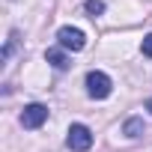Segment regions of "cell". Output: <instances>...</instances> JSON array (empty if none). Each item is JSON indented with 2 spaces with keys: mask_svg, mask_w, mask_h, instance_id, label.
Instances as JSON below:
<instances>
[{
  "mask_svg": "<svg viewBox=\"0 0 152 152\" xmlns=\"http://www.w3.org/2000/svg\"><path fill=\"white\" fill-rule=\"evenodd\" d=\"M66 146H69L72 152H87V149L93 146V131H90L84 122H75V125H69Z\"/></svg>",
  "mask_w": 152,
  "mask_h": 152,
  "instance_id": "6da1fadb",
  "label": "cell"
},
{
  "mask_svg": "<svg viewBox=\"0 0 152 152\" xmlns=\"http://www.w3.org/2000/svg\"><path fill=\"white\" fill-rule=\"evenodd\" d=\"M57 39H60V48L63 51H84V45H87V36L78 27H60L57 30Z\"/></svg>",
  "mask_w": 152,
  "mask_h": 152,
  "instance_id": "7a4b0ae2",
  "label": "cell"
},
{
  "mask_svg": "<svg viewBox=\"0 0 152 152\" xmlns=\"http://www.w3.org/2000/svg\"><path fill=\"white\" fill-rule=\"evenodd\" d=\"M110 90H113V84H110V78H107L104 72H90L87 75V93L93 99H107Z\"/></svg>",
  "mask_w": 152,
  "mask_h": 152,
  "instance_id": "3957f363",
  "label": "cell"
},
{
  "mask_svg": "<svg viewBox=\"0 0 152 152\" xmlns=\"http://www.w3.org/2000/svg\"><path fill=\"white\" fill-rule=\"evenodd\" d=\"M45 119H48V107L39 104V102H33L21 110V125L24 128H39V125H45Z\"/></svg>",
  "mask_w": 152,
  "mask_h": 152,
  "instance_id": "277c9868",
  "label": "cell"
},
{
  "mask_svg": "<svg viewBox=\"0 0 152 152\" xmlns=\"http://www.w3.org/2000/svg\"><path fill=\"white\" fill-rule=\"evenodd\" d=\"M45 60H48L54 69H60V72H63V69H69V57H66V51H63V48H48V51H45Z\"/></svg>",
  "mask_w": 152,
  "mask_h": 152,
  "instance_id": "5b68a950",
  "label": "cell"
},
{
  "mask_svg": "<svg viewBox=\"0 0 152 152\" xmlns=\"http://www.w3.org/2000/svg\"><path fill=\"white\" fill-rule=\"evenodd\" d=\"M122 134H125V137H140V134H143V119H140V116H128V119L122 122Z\"/></svg>",
  "mask_w": 152,
  "mask_h": 152,
  "instance_id": "8992f818",
  "label": "cell"
},
{
  "mask_svg": "<svg viewBox=\"0 0 152 152\" xmlns=\"http://www.w3.org/2000/svg\"><path fill=\"white\" fill-rule=\"evenodd\" d=\"M84 9H87V15H90V18H99V15L104 12V3H102V0H87Z\"/></svg>",
  "mask_w": 152,
  "mask_h": 152,
  "instance_id": "52a82bcc",
  "label": "cell"
},
{
  "mask_svg": "<svg viewBox=\"0 0 152 152\" xmlns=\"http://www.w3.org/2000/svg\"><path fill=\"white\" fill-rule=\"evenodd\" d=\"M12 51H15V33L6 39V48H3V60H9V57H12Z\"/></svg>",
  "mask_w": 152,
  "mask_h": 152,
  "instance_id": "ba28073f",
  "label": "cell"
},
{
  "mask_svg": "<svg viewBox=\"0 0 152 152\" xmlns=\"http://www.w3.org/2000/svg\"><path fill=\"white\" fill-rule=\"evenodd\" d=\"M140 51H143V57H149V60H152V33H149V36L143 39V45H140Z\"/></svg>",
  "mask_w": 152,
  "mask_h": 152,
  "instance_id": "9c48e42d",
  "label": "cell"
},
{
  "mask_svg": "<svg viewBox=\"0 0 152 152\" xmlns=\"http://www.w3.org/2000/svg\"><path fill=\"white\" fill-rule=\"evenodd\" d=\"M146 110H152V99H146Z\"/></svg>",
  "mask_w": 152,
  "mask_h": 152,
  "instance_id": "30bf717a",
  "label": "cell"
}]
</instances>
